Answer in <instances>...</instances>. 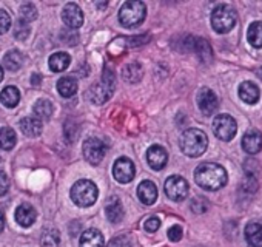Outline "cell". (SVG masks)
Wrapping results in <instances>:
<instances>
[{"mask_svg": "<svg viewBox=\"0 0 262 247\" xmlns=\"http://www.w3.org/2000/svg\"><path fill=\"white\" fill-rule=\"evenodd\" d=\"M227 170L214 162H204L194 170V181L208 192H216L227 184Z\"/></svg>", "mask_w": 262, "mask_h": 247, "instance_id": "6da1fadb", "label": "cell"}, {"mask_svg": "<svg viewBox=\"0 0 262 247\" xmlns=\"http://www.w3.org/2000/svg\"><path fill=\"white\" fill-rule=\"evenodd\" d=\"M179 147L184 155L190 158H199L205 153L208 147V138L199 129H188L182 133L179 139Z\"/></svg>", "mask_w": 262, "mask_h": 247, "instance_id": "7a4b0ae2", "label": "cell"}, {"mask_svg": "<svg viewBox=\"0 0 262 247\" xmlns=\"http://www.w3.org/2000/svg\"><path fill=\"white\" fill-rule=\"evenodd\" d=\"M114 84H116V79H114V73L105 67L103 68V74H102V80L100 82H96L86 93V96L90 97V100L96 105H100V104H105L106 100H110V97L113 96L114 93Z\"/></svg>", "mask_w": 262, "mask_h": 247, "instance_id": "3957f363", "label": "cell"}, {"mask_svg": "<svg viewBox=\"0 0 262 247\" xmlns=\"http://www.w3.org/2000/svg\"><path fill=\"white\" fill-rule=\"evenodd\" d=\"M147 16V7L144 2L138 0H129L120 7L119 11V22L126 28H136L139 27Z\"/></svg>", "mask_w": 262, "mask_h": 247, "instance_id": "277c9868", "label": "cell"}, {"mask_svg": "<svg viewBox=\"0 0 262 247\" xmlns=\"http://www.w3.org/2000/svg\"><path fill=\"white\" fill-rule=\"evenodd\" d=\"M99 190L96 184L90 179H79L71 187V199L79 207H90L96 202Z\"/></svg>", "mask_w": 262, "mask_h": 247, "instance_id": "5b68a950", "label": "cell"}, {"mask_svg": "<svg viewBox=\"0 0 262 247\" xmlns=\"http://www.w3.org/2000/svg\"><path fill=\"white\" fill-rule=\"evenodd\" d=\"M236 13L228 5H217L211 13V27L217 34H227L236 25Z\"/></svg>", "mask_w": 262, "mask_h": 247, "instance_id": "8992f818", "label": "cell"}, {"mask_svg": "<svg viewBox=\"0 0 262 247\" xmlns=\"http://www.w3.org/2000/svg\"><path fill=\"white\" fill-rule=\"evenodd\" d=\"M213 133L221 141H231L237 133V123L230 114H217L213 120Z\"/></svg>", "mask_w": 262, "mask_h": 247, "instance_id": "52a82bcc", "label": "cell"}, {"mask_svg": "<svg viewBox=\"0 0 262 247\" xmlns=\"http://www.w3.org/2000/svg\"><path fill=\"white\" fill-rule=\"evenodd\" d=\"M106 155V146L99 138H88L83 142V156L91 166H97Z\"/></svg>", "mask_w": 262, "mask_h": 247, "instance_id": "ba28073f", "label": "cell"}, {"mask_svg": "<svg viewBox=\"0 0 262 247\" xmlns=\"http://www.w3.org/2000/svg\"><path fill=\"white\" fill-rule=\"evenodd\" d=\"M188 182L182 176H170L165 181V193L173 201H184L188 195Z\"/></svg>", "mask_w": 262, "mask_h": 247, "instance_id": "9c48e42d", "label": "cell"}, {"mask_svg": "<svg viewBox=\"0 0 262 247\" xmlns=\"http://www.w3.org/2000/svg\"><path fill=\"white\" fill-rule=\"evenodd\" d=\"M135 175H136V169H135V164L131 159L128 158H119L114 166H113V176L117 182L120 184H126V182H131L135 179Z\"/></svg>", "mask_w": 262, "mask_h": 247, "instance_id": "30bf717a", "label": "cell"}, {"mask_svg": "<svg viewBox=\"0 0 262 247\" xmlns=\"http://www.w3.org/2000/svg\"><path fill=\"white\" fill-rule=\"evenodd\" d=\"M198 107L205 116L214 114L219 108V99H217L216 93L207 87L201 88L198 93Z\"/></svg>", "mask_w": 262, "mask_h": 247, "instance_id": "8fae6325", "label": "cell"}, {"mask_svg": "<svg viewBox=\"0 0 262 247\" xmlns=\"http://www.w3.org/2000/svg\"><path fill=\"white\" fill-rule=\"evenodd\" d=\"M62 20L68 30L76 31L83 24V13L77 4H67L62 10Z\"/></svg>", "mask_w": 262, "mask_h": 247, "instance_id": "7c38bea8", "label": "cell"}, {"mask_svg": "<svg viewBox=\"0 0 262 247\" xmlns=\"http://www.w3.org/2000/svg\"><path fill=\"white\" fill-rule=\"evenodd\" d=\"M147 161L153 170H162L168 162V153L162 146H151L147 152Z\"/></svg>", "mask_w": 262, "mask_h": 247, "instance_id": "4fadbf2b", "label": "cell"}, {"mask_svg": "<svg viewBox=\"0 0 262 247\" xmlns=\"http://www.w3.org/2000/svg\"><path fill=\"white\" fill-rule=\"evenodd\" d=\"M242 149L248 155H256L262 150V133L256 129L248 130L242 136Z\"/></svg>", "mask_w": 262, "mask_h": 247, "instance_id": "5bb4252c", "label": "cell"}, {"mask_svg": "<svg viewBox=\"0 0 262 247\" xmlns=\"http://www.w3.org/2000/svg\"><path fill=\"white\" fill-rule=\"evenodd\" d=\"M14 216H16V221H17L19 225H22V227H30V225L34 224V221H36V218H37V212H36V209H34L31 204L24 202V204H20V205L16 209Z\"/></svg>", "mask_w": 262, "mask_h": 247, "instance_id": "9a60e30c", "label": "cell"}, {"mask_svg": "<svg viewBox=\"0 0 262 247\" xmlns=\"http://www.w3.org/2000/svg\"><path fill=\"white\" fill-rule=\"evenodd\" d=\"M138 198L142 204L151 205L158 199V187L153 181H142L138 187Z\"/></svg>", "mask_w": 262, "mask_h": 247, "instance_id": "2e32d148", "label": "cell"}, {"mask_svg": "<svg viewBox=\"0 0 262 247\" xmlns=\"http://www.w3.org/2000/svg\"><path fill=\"white\" fill-rule=\"evenodd\" d=\"M105 215H106V219L113 224H119L123 216H125V210H123V205L120 202L119 198H110L105 204Z\"/></svg>", "mask_w": 262, "mask_h": 247, "instance_id": "e0dca14e", "label": "cell"}, {"mask_svg": "<svg viewBox=\"0 0 262 247\" xmlns=\"http://www.w3.org/2000/svg\"><path fill=\"white\" fill-rule=\"evenodd\" d=\"M20 126V130L24 135L30 136V138H36L42 133L43 130V126H42V120L37 119L36 116H27L24 119H20L19 122Z\"/></svg>", "mask_w": 262, "mask_h": 247, "instance_id": "ac0fdd59", "label": "cell"}, {"mask_svg": "<svg viewBox=\"0 0 262 247\" xmlns=\"http://www.w3.org/2000/svg\"><path fill=\"white\" fill-rule=\"evenodd\" d=\"M239 97L248 104V105H253L259 100V96H260V91L257 88V85L251 80H245L239 85V91H237Z\"/></svg>", "mask_w": 262, "mask_h": 247, "instance_id": "d6986e66", "label": "cell"}, {"mask_svg": "<svg viewBox=\"0 0 262 247\" xmlns=\"http://www.w3.org/2000/svg\"><path fill=\"white\" fill-rule=\"evenodd\" d=\"M245 241L250 247H262V225L257 222H248L244 230Z\"/></svg>", "mask_w": 262, "mask_h": 247, "instance_id": "ffe728a7", "label": "cell"}, {"mask_svg": "<svg viewBox=\"0 0 262 247\" xmlns=\"http://www.w3.org/2000/svg\"><path fill=\"white\" fill-rule=\"evenodd\" d=\"M103 235L97 229H88L80 235V247H103Z\"/></svg>", "mask_w": 262, "mask_h": 247, "instance_id": "44dd1931", "label": "cell"}, {"mask_svg": "<svg viewBox=\"0 0 262 247\" xmlns=\"http://www.w3.org/2000/svg\"><path fill=\"white\" fill-rule=\"evenodd\" d=\"M57 91L62 97H73L77 93V80L73 76H65L57 80Z\"/></svg>", "mask_w": 262, "mask_h": 247, "instance_id": "7402d4cb", "label": "cell"}, {"mask_svg": "<svg viewBox=\"0 0 262 247\" xmlns=\"http://www.w3.org/2000/svg\"><path fill=\"white\" fill-rule=\"evenodd\" d=\"M48 64H50L51 71H54V73H62V71H65V70L70 67L71 57H70V54H67V53H54V54L48 59Z\"/></svg>", "mask_w": 262, "mask_h": 247, "instance_id": "603a6c76", "label": "cell"}, {"mask_svg": "<svg viewBox=\"0 0 262 247\" xmlns=\"http://www.w3.org/2000/svg\"><path fill=\"white\" fill-rule=\"evenodd\" d=\"M0 100H2V104L8 108H14L17 107L19 100H20V91L13 87V85H8L2 90V93H0Z\"/></svg>", "mask_w": 262, "mask_h": 247, "instance_id": "cb8c5ba5", "label": "cell"}, {"mask_svg": "<svg viewBox=\"0 0 262 247\" xmlns=\"http://www.w3.org/2000/svg\"><path fill=\"white\" fill-rule=\"evenodd\" d=\"M24 60H25V56L17 51V50H13V51H8L5 56H4V67L10 71H17L22 68L24 65Z\"/></svg>", "mask_w": 262, "mask_h": 247, "instance_id": "d4e9b609", "label": "cell"}, {"mask_svg": "<svg viewBox=\"0 0 262 247\" xmlns=\"http://www.w3.org/2000/svg\"><path fill=\"white\" fill-rule=\"evenodd\" d=\"M122 74H123V79H125L126 82H129V84H136V82H139V80L142 79L144 70H142L141 64H138V62H131V64H128V65L123 68Z\"/></svg>", "mask_w": 262, "mask_h": 247, "instance_id": "484cf974", "label": "cell"}, {"mask_svg": "<svg viewBox=\"0 0 262 247\" xmlns=\"http://www.w3.org/2000/svg\"><path fill=\"white\" fill-rule=\"evenodd\" d=\"M17 142L16 132L11 127H2L0 129V149L2 150H13Z\"/></svg>", "mask_w": 262, "mask_h": 247, "instance_id": "4316f807", "label": "cell"}, {"mask_svg": "<svg viewBox=\"0 0 262 247\" xmlns=\"http://www.w3.org/2000/svg\"><path fill=\"white\" fill-rule=\"evenodd\" d=\"M247 40L254 48H262V22H253L247 30Z\"/></svg>", "mask_w": 262, "mask_h": 247, "instance_id": "83f0119b", "label": "cell"}, {"mask_svg": "<svg viewBox=\"0 0 262 247\" xmlns=\"http://www.w3.org/2000/svg\"><path fill=\"white\" fill-rule=\"evenodd\" d=\"M53 110H54V108H53V104H51L48 99H39V100L34 104V107H33V111H34L36 117L40 119V120L50 119L51 114H53Z\"/></svg>", "mask_w": 262, "mask_h": 247, "instance_id": "f1b7e54d", "label": "cell"}, {"mask_svg": "<svg viewBox=\"0 0 262 247\" xmlns=\"http://www.w3.org/2000/svg\"><path fill=\"white\" fill-rule=\"evenodd\" d=\"M42 247H57L60 242V233L56 229H48L42 235Z\"/></svg>", "mask_w": 262, "mask_h": 247, "instance_id": "f546056e", "label": "cell"}, {"mask_svg": "<svg viewBox=\"0 0 262 247\" xmlns=\"http://www.w3.org/2000/svg\"><path fill=\"white\" fill-rule=\"evenodd\" d=\"M20 14H22V17H24L25 22L36 20L37 19V8L33 4H24L20 7Z\"/></svg>", "mask_w": 262, "mask_h": 247, "instance_id": "4dcf8cb0", "label": "cell"}, {"mask_svg": "<svg viewBox=\"0 0 262 247\" xmlns=\"http://www.w3.org/2000/svg\"><path fill=\"white\" fill-rule=\"evenodd\" d=\"M14 36L19 40H25L30 36V27L25 20H17L14 27Z\"/></svg>", "mask_w": 262, "mask_h": 247, "instance_id": "1f68e13d", "label": "cell"}, {"mask_svg": "<svg viewBox=\"0 0 262 247\" xmlns=\"http://www.w3.org/2000/svg\"><path fill=\"white\" fill-rule=\"evenodd\" d=\"M190 207H191V210H193L194 213H205V212L208 210L210 204H208V201H207L205 198L198 196V198H194V199L191 201Z\"/></svg>", "mask_w": 262, "mask_h": 247, "instance_id": "d6a6232c", "label": "cell"}, {"mask_svg": "<svg viewBox=\"0 0 262 247\" xmlns=\"http://www.w3.org/2000/svg\"><path fill=\"white\" fill-rule=\"evenodd\" d=\"M11 28V17L7 11L0 10V34H5Z\"/></svg>", "mask_w": 262, "mask_h": 247, "instance_id": "836d02e7", "label": "cell"}, {"mask_svg": "<svg viewBox=\"0 0 262 247\" xmlns=\"http://www.w3.org/2000/svg\"><path fill=\"white\" fill-rule=\"evenodd\" d=\"M144 227H145V230H147V232L155 233V232H158V230H159V227H161V219H159L158 216H150V218L145 221Z\"/></svg>", "mask_w": 262, "mask_h": 247, "instance_id": "e575fe53", "label": "cell"}, {"mask_svg": "<svg viewBox=\"0 0 262 247\" xmlns=\"http://www.w3.org/2000/svg\"><path fill=\"white\" fill-rule=\"evenodd\" d=\"M182 235H184V230H182V227L181 225H171L170 229H168V238L171 239V241H181L182 239Z\"/></svg>", "mask_w": 262, "mask_h": 247, "instance_id": "d590c367", "label": "cell"}, {"mask_svg": "<svg viewBox=\"0 0 262 247\" xmlns=\"http://www.w3.org/2000/svg\"><path fill=\"white\" fill-rule=\"evenodd\" d=\"M106 247H131V242L125 236H117V238H113Z\"/></svg>", "mask_w": 262, "mask_h": 247, "instance_id": "8d00e7d4", "label": "cell"}, {"mask_svg": "<svg viewBox=\"0 0 262 247\" xmlns=\"http://www.w3.org/2000/svg\"><path fill=\"white\" fill-rule=\"evenodd\" d=\"M8 190H10V179L5 172L0 170V196L7 195Z\"/></svg>", "mask_w": 262, "mask_h": 247, "instance_id": "74e56055", "label": "cell"}, {"mask_svg": "<svg viewBox=\"0 0 262 247\" xmlns=\"http://www.w3.org/2000/svg\"><path fill=\"white\" fill-rule=\"evenodd\" d=\"M31 84H33V85H39V84H40V76H39V74H33Z\"/></svg>", "mask_w": 262, "mask_h": 247, "instance_id": "f35d334b", "label": "cell"}, {"mask_svg": "<svg viewBox=\"0 0 262 247\" xmlns=\"http://www.w3.org/2000/svg\"><path fill=\"white\" fill-rule=\"evenodd\" d=\"M4 225H5V219H4L2 212H0V233H2V230H4Z\"/></svg>", "mask_w": 262, "mask_h": 247, "instance_id": "ab89813d", "label": "cell"}, {"mask_svg": "<svg viewBox=\"0 0 262 247\" xmlns=\"http://www.w3.org/2000/svg\"><path fill=\"white\" fill-rule=\"evenodd\" d=\"M2 80H4V68L0 67V82H2Z\"/></svg>", "mask_w": 262, "mask_h": 247, "instance_id": "60d3db41", "label": "cell"}, {"mask_svg": "<svg viewBox=\"0 0 262 247\" xmlns=\"http://www.w3.org/2000/svg\"><path fill=\"white\" fill-rule=\"evenodd\" d=\"M96 5H97V8H105L106 7V2L105 4H96Z\"/></svg>", "mask_w": 262, "mask_h": 247, "instance_id": "b9f144b4", "label": "cell"}, {"mask_svg": "<svg viewBox=\"0 0 262 247\" xmlns=\"http://www.w3.org/2000/svg\"><path fill=\"white\" fill-rule=\"evenodd\" d=\"M257 73H259V74H260V79H262V68H260V70H259V71H257Z\"/></svg>", "mask_w": 262, "mask_h": 247, "instance_id": "7bdbcfd3", "label": "cell"}, {"mask_svg": "<svg viewBox=\"0 0 262 247\" xmlns=\"http://www.w3.org/2000/svg\"><path fill=\"white\" fill-rule=\"evenodd\" d=\"M0 164H2V159H0Z\"/></svg>", "mask_w": 262, "mask_h": 247, "instance_id": "ee69618b", "label": "cell"}]
</instances>
